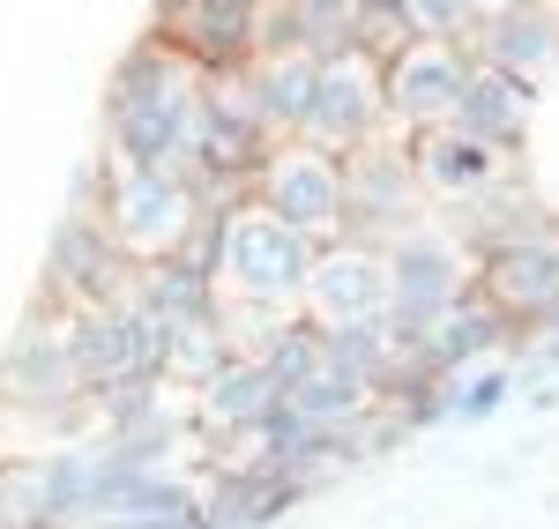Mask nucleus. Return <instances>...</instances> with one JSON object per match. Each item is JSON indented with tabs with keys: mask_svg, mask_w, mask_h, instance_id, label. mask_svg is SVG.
<instances>
[{
	"mask_svg": "<svg viewBox=\"0 0 559 529\" xmlns=\"http://www.w3.org/2000/svg\"><path fill=\"white\" fill-rule=\"evenodd\" d=\"M276 402H284V388L269 381V365L239 351V358H224L210 381L194 388V418L224 441V433H254V425H269V410H276Z\"/></svg>",
	"mask_w": 559,
	"mask_h": 529,
	"instance_id": "nucleus-19",
	"label": "nucleus"
},
{
	"mask_svg": "<svg viewBox=\"0 0 559 529\" xmlns=\"http://www.w3.org/2000/svg\"><path fill=\"white\" fill-rule=\"evenodd\" d=\"M128 284H134V262L112 247L97 202H75L52 231V254H45V313L112 306V299H128Z\"/></svg>",
	"mask_w": 559,
	"mask_h": 529,
	"instance_id": "nucleus-10",
	"label": "nucleus"
},
{
	"mask_svg": "<svg viewBox=\"0 0 559 529\" xmlns=\"http://www.w3.org/2000/svg\"><path fill=\"white\" fill-rule=\"evenodd\" d=\"M0 410H23V418H83V373L68 351V321L38 313L8 336L0 351Z\"/></svg>",
	"mask_w": 559,
	"mask_h": 529,
	"instance_id": "nucleus-11",
	"label": "nucleus"
},
{
	"mask_svg": "<svg viewBox=\"0 0 559 529\" xmlns=\"http://www.w3.org/2000/svg\"><path fill=\"white\" fill-rule=\"evenodd\" d=\"M411 149V172H418V187H426V202H463V194H477L485 179L508 172V157H492L485 142H471L463 128H432V134H411L403 142Z\"/></svg>",
	"mask_w": 559,
	"mask_h": 529,
	"instance_id": "nucleus-18",
	"label": "nucleus"
},
{
	"mask_svg": "<svg viewBox=\"0 0 559 529\" xmlns=\"http://www.w3.org/2000/svg\"><path fill=\"white\" fill-rule=\"evenodd\" d=\"M471 45L455 38H403L395 52L381 60V97H388V128L411 134H432L455 120L463 105V83H471Z\"/></svg>",
	"mask_w": 559,
	"mask_h": 529,
	"instance_id": "nucleus-9",
	"label": "nucleus"
},
{
	"mask_svg": "<svg viewBox=\"0 0 559 529\" xmlns=\"http://www.w3.org/2000/svg\"><path fill=\"white\" fill-rule=\"evenodd\" d=\"M515 388V365L508 358H485L471 373H448L440 381V418H485V410H500Z\"/></svg>",
	"mask_w": 559,
	"mask_h": 529,
	"instance_id": "nucleus-24",
	"label": "nucleus"
},
{
	"mask_svg": "<svg viewBox=\"0 0 559 529\" xmlns=\"http://www.w3.org/2000/svg\"><path fill=\"white\" fill-rule=\"evenodd\" d=\"M381 134H388L381 52L350 45V52H336V60H321V75H313V105H306L299 142H306V149H321V157H350V149L381 142Z\"/></svg>",
	"mask_w": 559,
	"mask_h": 529,
	"instance_id": "nucleus-7",
	"label": "nucleus"
},
{
	"mask_svg": "<svg viewBox=\"0 0 559 529\" xmlns=\"http://www.w3.org/2000/svg\"><path fill=\"white\" fill-rule=\"evenodd\" d=\"M471 60L485 68H508V75H545L559 60V0H515V8H492L471 23Z\"/></svg>",
	"mask_w": 559,
	"mask_h": 529,
	"instance_id": "nucleus-15",
	"label": "nucleus"
},
{
	"mask_svg": "<svg viewBox=\"0 0 559 529\" xmlns=\"http://www.w3.org/2000/svg\"><path fill=\"white\" fill-rule=\"evenodd\" d=\"M202 68L179 60L165 38H142L120 52L105 83V157L134 172H179L202 165Z\"/></svg>",
	"mask_w": 559,
	"mask_h": 529,
	"instance_id": "nucleus-1",
	"label": "nucleus"
},
{
	"mask_svg": "<svg viewBox=\"0 0 559 529\" xmlns=\"http://www.w3.org/2000/svg\"><path fill=\"white\" fill-rule=\"evenodd\" d=\"M381 284H388L381 328L395 336V344H418L426 321H440V313L477 284V268H471V254H463V239L418 224V231H403V239L381 247Z\"/></svg>",
	"mask_w": 559,
	"mask_h": 529,
	"instance_id": "nucleus-4",
	"label": "nucleus"
},
{
	"mask_svg": "<svg viewBox=\"0 0 559 529\" xmlns=\"http://www.w3.org/2000/svg\"><path fill=\"white\" fill-rule=\"evenodd\" d=\"M426 187L411 172V149L381 134V142H366V149H350L344 157V239L358 247H388V239H403V231H418L426 224Z\"/></svg>",
	"mask_w": 559,
	"mask_h": 529,
	"instance_id": "nucleus-6",
	"label": "nucleus"
},
{
	"mask_svg": "<svg viewBox=\"0 0 559 529\" xmlns=\"http://www.w3.org/2000/svg\"><path fill=\"white\" fill-rule=\"evenodd\" d=\"M350 15H358V45L381 52V60L411 38V31H403V0H350Z\"/></svg>",
	"mask_w": 559,
	"mask_h": 529,
	"instance_id": "nucleus-26",
	"label": "nucleus"
},
{
	"mask_svg": "<svg viewBox=\"0 0 559 529\" xmlns=\"http://www.w3.org/2000/svg\"><path fill=\"white\" fill-rule=\"evenodd\" d=\"M381 299H388V284H381V247H358V239H329V247H313V268H306L299 313L321 328V336L381 321Z\"/></svg>",
	"mask_w": 559,
	"mask_h": 529,
	"instance_id": "nucleus-12",
	"label": "nucleus"
},
{
	"mask_svg": "<svg viewBox=\"0 0 559 529\" xmlns=\"http://www.w3.org/2000/svg\"><path fill=\"white\" fill-rule=\"evenodd\" d=\"M530 112H537V83L477 60L471 83H463V105H455V120H448V128H463L471 142H485L492 157H515V142L530 134Z\"/></svg>",
	"mask_w": 559,
	"mask_h": 529,
	"instance_id": "nucleus-17",
	"label": "nucleus"
},
{
	"mask_svg": "<svg viewBox=\"0 0 559 529\" xmlns=\"http://www.w3.org/2000/svg\"><path fill=\"white\" fill-rule=\"evenodd\" d=\"M292 500H299V485L276 478V470H210V485H194L202 529H261V522H276Z\"/></svg>",
	"mask_w": 559,
	"mask_h": 529,
	"instance_id": "nucleus-21",
	"label": "nucleus"
},
{
	"mask_svg": "<svg viewBox=\"0 0 559 529\" xmlns=\"http://www.w3.org/2000/svg\"><path fill=\"white\" fill-rule=\"evenodd\" d=\"M284 8H306V0H284Z\"/></svg>",
	"mask_w": 559,
	"mask_h": 529,
	"instance_id": "nucleus-29",
	"label": "nucleus"
},
{
	"mask_svg": "<svg viewBox=\"0 0 559 529\" xmlns=\"http://www.w3.org/2000/svg\"><path fill=\"white\" fill-rule=\"evenodd\" d=\"M477 23V0H403V31L411 38H471Z\"/></svg>",
	"mask_w": 559,
	"mask_h": 529,
	"instance_id": "nucleus-25",
	"label": "nucleus"
},
{
	"mask_svg": "<svg viewBox=\"0 0 559 529\" xmlns=\"http://www.w3.org/2000/svg\"><path fill=\"white\" fill-rule=\"evenodd\" d=\"M477 291L515 328H537L545 313H559V224H537L522 239H500L492 254H477Z\"/></svg>",
	"mask_w": 559,
	"mask_h": 529,
	"instance_id": "nucleus-13",
	"label": "nucleus"
},
{
	"mask_svg": "<svg viewBox=\"0 0 559 529\" xmlns=\"http://www.w3.org/2000/svg\"><path fill=\"white\" fill-rule=\"evenodd\" d=\"M313 75H321V60L299 52V45H269L254 68H247V89H254V105H261V128L276 134V142H299L306 105H313Z\"/></svg>",
	"mask_w": 559,
	"mask_h": 529,
	"instance_id": "nucleus-20",
	"label": "nucleus"
},
{
	"mask_svg": "<svg viewBox=\"0 0 559 529\" xmlns=\"http://www.w3.org/2000/svg\"><path fill=\"white\" fill-rule=\"evenodd\" d=\"M492 8H515V0H477V15H492Z\"/></svg>",
	"mask_w": 559,
	"mask_h": 529,
	"instance_id": "nucleus-28",
	"label": "nucleus"
},
{
	"mask_svg": "<svg viewBox=\"0 0 559 529\" xmlns=\"http://www.w3.org/2000/svg\"><path fill=\"white\" fill-rule=\"evenodd\" d=\"M60 321H68V351H75V373H83V402L142 388V381H165V344H173V328L150 306L112 299V306L60 313Z\"/></svg>",
	"mask_w": 559,
	"mask_h": 529,
	"instance_id": "nucleus-5",
	"label": "nucleus"
},
{
	"mask_svg": "<svg viewBox=\"0 0 559 529\" xmlns=\"http://www.w3.org/2000/svg\"><path fill=\"white\" fill-rule=\"evenodd\" d=\"M247 358H261V365H269V381L292 396L299 381H313V373H321V328H313L306 313H284V321H276V328H269Z\"/></svg>",
	"mask_w": 559,
	"mask_h": 529,
	"instance_id": "nucleus-23",
	"label": "nucleus"
},
{
	"mask_svg": "<svg viewBox=\"0 0 559 529\" xmlns=\"http://www.w3.org/2000/svg\"><path fill=\"white\" fill-rule=\"evenodd\" d=\"M224 358H239V351H231L224 313H210V321H179L173 344H165V388H187V396H194Z\"/></svg>",
	"mask_w": 559,
	"mask_h": 529,
	"instance_id": "nucleus-22",
	"label": "nucleus"
},
{
	"mask_svg": "<svg viewBox=\"0 0 559 529\" xmlns=\"http://www.w3.org/2000/svg\"><path fill=\"white\" fill-rule=\"evenodd\" d=\"M210 224H202L179 254L142 262V268H134V284H128V299H134V306H150L165 328H179V321H210V313H216V247H210Z\"/></svg>",
	"mask_w": 559,
	"mask_h": 529,
	"instance_id": "nucleus-14",
	"label": "nucleus"
},
{
	"mask_svg": "<svg viewBox=\"0 0 559 529\" xmlns=\"http://www.w3.org/2000/svg\"><path fill=\"white\" fill-rule=\"evenodd\" d=\"M216 8H276V0H216Z\"/></svg>",
	"mask_w": 559,
	"mask_h": 529,
	"instance_id": "nucleus-27",
	"label": "nucleus"
},
{
	"mask_svg": "<svg viewBox=\"0 0 559 529\" xmlns=\"http://www.w3.org/2000/svg\"><path fill=\"white\" fill-rule=\"evenodd\" d=\"M247 202H261L276 224H292L299 239L329 247V239H344V157H321L306 142H276L261 157Z\"/></svg>",
	"mask_w": 559,
	"mask_h": 529,
	"instance_id": "nucleus-8",
	"label": "nucleus"
},
{
	"mask_svg": "<svg viewBox=\"0 0 559 529\" xmlns=\"http://www.w3.org/2000/svg\"><path fill=\"white\" fill-rule=\"evenodd\" d=\"M508 336H515V321L471 284L440 321H426V336H418V365H426L432 381H448V373H471V365H485V358H500V351H508Z\"/></svg>",
	"mask_w": 559,
	"mask_h": 529,
	"instance_id": "nucleus-16",
	"label": "nucleus"
},
{
	"mask_svg": "<svg viewBox=\"0 0 559 529\" xmlns=\"http://www.w3.org/2000/svg\"><path fill=\"white\" fill-rule=\"evenodd\" d=\"M210 247H216V306H261V313L299 306L306 268H313V239L276 224L261 202L216 209Z\"/></svg>",
	"mask_w": 559,
	"mask_h": 529,
	"instance_id": "nucleus-2",
	"label": "nucleus"
},
{
	"mask_svg": "<svg viewBox=\"0 0 559 529\" xmlns=\"http://www.w3.org/2000/svg\"><path fill=\"white\" fill-rule=\"evenodd\" d=\"M97 217L112 231V247L128 254L134 268L179 254L202 224H210V202L194 194V179L179 172H134V165H97Z\"/></svg>",
	"mask_w": 559,
	"mask_h": 529,
	"instance_id": "nucleus-3",
	"label": "nucleus"
}]
</instances>
